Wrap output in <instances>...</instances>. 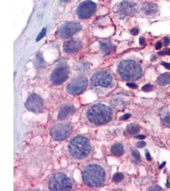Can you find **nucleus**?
Masks as SVG:
<instances>
[{
	"mask_svg": "<svg viewBox=\"0 0 170 191\" xmlns=\"http://www.w3.org/2000/svg\"><path fill=\"white\" fill-rule=\"evenodd\" d=\"M138 7L137 4L131 0H124L119 5V11L125 16H133L138 12Z\"/></svg>",
	"mask_w": 170,
	"mask_h": 191,
	"instance_id": "nucleus-13",
	"label": "nucleus"
},
{
	"mask_svg": "<svg viewBox=\"0 0 170 191\" xmlns=\"http://www.w3.org/2000/svg\"><path fill=\"white\" fill-rule=\"evenodd\" d=\"M145 155H146V158H147V159L149 161L152 160V159H151V156H150V153L149 152L148 150H146V151H145Z\"/></svg>",
	"mask_w": 170,
	"mask_h": 191,
	"instance_id": "nucleus-34",
	"label": "nucleus"
},
{
	"mask_svg": "<svg viewBox=\"0 0 170 191\" xmlns=\"http://www.w3.org/2000/svg\"><path fill=\"white\" fill-rule=\"evenodd\" d=\"M141 90L146 93L150 92L153 90V86L151 84H147V85L143 86L142 88H141Z\"/></svg>",
	"mask_w": 170,
	"mask_h": 191,
	"instance_id": "nucleus-22",
	"label": "nucleus"
},
{
	"mask_svg": "<svg viewBox=\"0 0 170 191\" xmlns=\"http://www.w3.org/2000/svg\"><path fill=\"white\" fill-rule=\"evenodd\" d=\"M81 30V26L78 23L74 22H69L64 24L60 27L58 31L59 36L65 39L68 38Z\"/></svg>",
	"mask_w": 170,
	"mask_h": 191,
	"instance_id": "nucleus-11",
	"label": "nucleus"
},
{
	"mask_svg": "<svg viewBox=\"0 0 170 191\" xmlns=\"http://www.w3.org/2000/svg\"><path fill=\"white\" fill-rule=\"evenodd\" d=\"M166 162H163V164L160 165V166H159V169H161L163 166H165V164H166Z\"/></svg>",
	"mask_w": 170,
	"mask_h": 191,
	"instance_id": "nucleus-38",
	"label": "nucleus"
},
{
	"mask_svg": "<svg viewBox=\"0 0 170 191\" xmlns=\"http://www.w3.org/2000/svg\"><path fill=\"white\" fill-rule=\"evenodd\" d=\"M158 7L156 4L153 3H148L144 4L143 11L147 15H153L157 12Z\"/></svg>",
	"mask_w": 170,
	"mask_h": 191,
	"instance_id": "nucleus-16",
	"label": "nucleus"
},
{
	"mask_svg": "<svg viewBox=\"0 0 170 191\" xmlns=\"http://www.w3.org/2000/svg\"><path fill=\"white\" fill-rule=\"evenodd\" d=\"M159 54L160 56H165V55H170V49H168L166 50H164L161 52H159Z\"/></svg>",
	"mask_w": 170,
	"mask_h": 191,
	"instance_id": "nucleus-26",
	"label": "nucleus"
},
{
	"mask_svg": "<svg viewBox=\"0 0 170 191\" xmlns=\"http://www.w3.org/2000/svg\"><path fill=\"white\" fill-rule=\"evenodd\" d=\"M139 42H140V44L141 45H144L145 44V38H143V37H141V38H140Z\"/></svg>",
	"mask_w": 170,
	"mask_h": 191,
	"instance_id": "nucleus-35",
	"label": "nucleus"
},
{
	"mask_svg": "<svg viewBox=\"0 0 170 191\" xmlns=\"http://www.w3.org/2000/svg\"><path fill=\"white\" fill-rule=\"evenodd\" d=\"M96 10V4L90 0H87L80 4L77 10V16L80 19H87L92 16Z\"/></svg>",
	"mask_w": 170,
	"mask_h": 191,
	"instance_id": "nucleus-10",
	"label": "nucleus"
},
{
	"mask_svg": "<svg viewBox=\"0 0 170 191\" xmlns=\"http://www.w3.org/2000/svg\"><path fill=\"white\" fill-rule=\"evenodd\" d=\"M163 124L164 126L168 128H170V116H166L163 120Z\"/></svg>",
	"mask_w": 170,
	"mask_h": 191,
	"instance_id": "nucleus-24",
	"label": "nucleus"
},
{
	"mask_svg": "<svg viewBox=\"0 0 170 191\" xmlns=\"http://www.w3.org/2000/svg\"><path fill=\"white\" fill-rule=\"evenodd\" d=\"M118 72L122 79L134 81L139 79L143 74L141 66L133 60H124L118 66Z\"/></svg>",
	"mask_w": 170,
	"mask_h": 191,
	"instance_id": "nucleus-3",
	"label": "nucleus"
},
{
	"mask_svg": "<svg viewBox=\"0 0 170 191\" xmlns=\"http://www.w3.org/2000/svg\"><path fill=\"white\" fill-rule=\"evenodd\" d=\"M112 76L111 74L105 71H98L94 74L91 79V86L92 87H108L112 84Z\"/></svg>",
	"mask_w": 170,
	"mask_h": 191,
	"instance_id": "nucleus-8",
	"label": "nucleus"
},
{
	"mask_svg": "<svg viewBox=\"0 0 170 191\" xmlns=\"http://www.w3.org/2000/svg\"><path fill=\"white\" fill-rule=\"evenodd\" d=\"M146 145V143L145 141H138L136 143V147L138 148H143Z\"/></svg>",
	"mask_w": 170,
	"mask_h": 191,
	"instance_id": "nucleus-28",
	"label": "nucleus"
},
{
	"mask_svg": "<svg viewBox=\"0 0 170 191\" xmlns=\"http://www.w3.org/2000/svg\"><path fill=\"white\" fill-rule=\"evenodd\" d=\"M127 133L131 135H135L140 132V127L135 124H129L126 127Z\"/></svg>",
	"mask_w": 170,
	"mask_h": 191,
	"instance_id": "nucleus-20",
	"label": "nucleus"
},
{
	"mask_svg": "<svg viewBox=\"0 0 170 191\" xmlns=\"http://www.w3.org/2000/svg\"><path fill=\"white\" fill-rule=\"evenodd\" d=\"M138 33H139V31H138V29H136V28H134V29H133V30H131V33L133 35H137L138 34Z\"/></svg>",
	"mask_w": 170,
	"mask_h": 191,
	"instance_id": "nucleus-31",
	"label": "nucleus"
},
{
	"mask_svg": "<svg viewBox=\"0 0 170 191\" xmlns=\"http://www.w3.org/2000/svg\"><path fill=\"white\" fill-rule=\"evenodd\" d=\"M76 109L73 106H70V105H67L63 107L60 110V111L58 114V119L60 121H63L65 119L68 118L71 115L75 113Z\"/></svg>",
	"mask_w": 170,
	"mask_h": 191,
	"instance_id": "nucleus-15",
	"label": "nucleus"
},
{
	"mask_svg": "<svg viewBox=\"0 0 170 191\" xmlns=\"http://www.w3.org/2000/svg\"><path fill=\"white\" fill-rule=\"evenodd\" d=\"M126 85L127 86V87H129L130 88H133V89H136L137 87H138V85H137L136 84H134V83H127L126 84Z\"/></svg>",
	"mask_w": 170,
	"mask_h": 191,
	"instance_id": "nucleus-29",
	"label": "nucleus"
},
{
	"mask_svg": "<svg viewBox=\"0 0 170 191\" xmlns=\"http://www.w3.org/2000/svg\"><path fill=\"white\" fill-rule=\"evenodd\" d=\"M87 84L86 76H80L68 85L67 90L69 94L73 96L79 95L86 90Z\"/></svg>",
	"mask_w": 170,
	"mask_h": 191,
	"instance_id": "nucleus-7",
	"label": "nucleus"
},
{
	"mask_svg": "<svg viewBox=\"0 0 170 191\" xmlns=\"http://www.w3.org/2000/svg\"><path fill=\"white\" fill-rule=\"evenodd\" d=\"M111 152L113 155L121 156L124 154V146L121 143H115L111 147Z\"/></svg>",
	"mask_w": 170,
	"mask_h": 191,
	"instance_id": "nucleus-17",
	"label": "nucleus"
},
{
	"mask_svg": "<svg viewBox=\"0 0 170 191\" xmlns=\"http://www.w3.org/2000/svg\"><path fill=\"white\" fill-rule=\"evenodd\" d=\"M87 117L91 123L101 125L110 122L113 117L112 109L103 104H96L89 108Z\"/></svg>",
	"mask_w": 170,
	"mask_h": 191,
	"instance_id": "nucleus-2",
	"label": "nucleus"
},
{
	"mask_svg": "<svg viewBox=\"0 0 170 191\" xmlns=\"http://www.w3.org/2000/svg\"><path fill=\"white\" fill-rule=\"evenodd\" d=\"M132 155H133L135 158L138 161H140V152L137 150L136 149H133L132 150Z\"/></svg>",
	"mask_w": 170,
	"mask_h": 191,
	"instance_id": "nucleus-23",
	"label": "nucleus"
},
{
	"mask_svg": "<svg viewBox=\"0 0 170 191\" xmlns=\"http://www.w3.org/2000/svg\"><path fill=\"white\" fill-rule=\"evenodd\" d=\"M68 149L71 155L75 158L80 159L89 155L91 150V146L87 138L77 136L70 141Z\"/></svg>",
	"mask_w": 170,
	"mask_h": 191,
	"instance_id": "nucleus-4",
	"label": "nucleus"
},
{
	"mask_svg": "<svg viewBox=\"0 0 170 191\" xmlns=\"http://www.w3.org/2000/svg\"><path fill=\"white\" fill-rule=\"evenodd\" d=\"M149 190H162L163 189H162L161 187H160L159 185H156L155 186H153V187H152L149 188Z\"/></svg>",
	"mask_w": 170,
	"mask_h": 191,
	"instance_id": "nucleus-27",
	"label": "nucleus"
},
{
	"mask_svg": "<svg viewBox=\"0 0 170 191\" xmlns=\"http://www.w3.org/2000/svg\"><path fill=\"white\" fill-rule=\"evenodd\" d=\"M164 44L165 46H168L170 44V38L168 37H165L164 39Z\"/></svg>",
	"mask_w": 170,
	"mask_h": 191,
	"instance_id": "nucleus-30",
	"label": "nucleus"
},
{
	"mask_svg": "<svg viewBox=\"0 0 170 191\" xmlns=\"http://www.w3.org/2000/svg\"><path fill=\"white\" fill-rule=\"evenodd\" d=\"M100 46L102 50L106 54H110L115 49V47L109 41H103L101 42Z\"/></svg>",
	"mask_w": 170,
	"mask_h": 191,
	"instance_id": "nucleus-18",
	"label": "nucleus"
},
{
	"mask_svg": "<svg viewBox=\"0 0 170 191\" xmlns=\"http://www.w3.org/2000/svg\"><path fill=\"white\" fill-rule=\"evenodd\" d=\"M162 64L166 68V69L168 70H170V64L169 63H164V62H163V63H162Z\"/></svg>",
	"mask_w": 170,
	"mask_h": 191,
	"instance_id": "nucleus-36",
	"label": "nucleus"
},
{
	"mask_svg": "<svg viewBox=\"0 0 170 191\" xmlns=\"http://www.w3.org/2000/svg\"><path fill=\"white\" fill-rule=\"evenodd\" d=\"M157 83L161 86L170 84V73H164L160 75L157 79Z\"/></svg>",
	"mask_w": 170,
	"mask_h": 191,
	"instance_id": "nucleus-19",
	"label": "nucleus"
},
{
	"mask_svg": "<svg viewBox=\"0 0 170 191\" xmlns=\"http://www.w3.org/2000/svg\"><path fill=\"white\" fill-rule=\"evenodd\" d=\"M46 32H47V30H46L45 28H44L43 30H41V33L39 34V35L38 36V37H37V38H36V41H40V40L41 39V38H43V37L45 35Z\"/></svg>",
	"mask_w": 170,
	"mask_h": 191,
	"instance_id": "nucleus-25",
	"label": "nucleus"
},
{
	"mask_svg": "<svg viewBox=\"0 0 170 191\" xmlns=\"http://www.w3.org/2000/svg\"><path fill=\"white\" fill-rule=\"evenodd\" d=\"M82 178L84 182L89 187H98L105 182L106 173L101 166L92 164L88 165L84 169Z\"/></svg>",
	"mask_w": 170,
	"mask_h": 191,
	"instance_id": "nucleus-1",
	"label": "nucleus"
},
{
	"mask_svg": "<svg viewBox=\"0 0 170 191\" xmlns=\"http://www.w3.org/2000/svg\"><path fill=\"white\" fill-rule=\"evenodd\" d=\"M64 50L72 54L78 51L82 47V42L79 40H70L64 44Z\"/></svg>",
	"mask_w": 170,
	"mask_h": 191,
	"instance_id": "nucleus-14",
	"label": "nucleus"
},
{
	"mask_svg": "<svg viewBox=\"0 0 170 191\" xmlns=\"http://www.w3.org/2000/svg\"><path fill=\"white\" fill-rule=\"evenodd\" d=\"M69 71L66 66H61L56 68L50 76L51 81L55 85H59L64 82L68 78Z\"/></svg>",
	"mask_w": 170,
	"mask_h": 191,
	"instance_id": "nucleus-12",
	"label": "nucleus"
},
{
	"mask_svg": "<svg viewBox=\"0 0 170 191\" xmlns=\"http://www.w3.org/2000/svg\"><path fill=\"white\" fill-rule=\"evenodd\" d=\"M136 138H138V139H140V140H143V139H145V136H143V135H139L138 136L136 137Z\"/></svg>",
	"mask_w": 170,
	"mask_h": 191,
	"instance_id": "nucleus-37",
	"label": "nucleus"
},
{
	"mask_svg": "<svg viewBox=\"0 0 170 191\" xmlns=\"http://www.w3.org/2000/svg\"><path fill=\"white\" fill-rule=\"evenodd\" d=\"M161 47H162V43L160 41H158L156 44V45H155V49L159 50L161 49Z\"/></svg>",
	"mask_w": 170,
	"mask_h": 191,
	"instance_id": "nucleus-33",
	"label": "nucleus"
},
{
	"mask_svg": "<svg viewBox=\"0 0 170 191\" xmlns=\"http://www.w3.org/2000/svg\"><path fill=\"white\" fill-rule=\"evenodd\" d=\"M72 132V126L62 123L54 126L50 130V135L55 141H63L68 138Z\"/></svg>",
	"mask_w": 170,
	"mask_h": 191,
	"instance_id": "nucleus-6",
	"label": "nucleus"
},
{
	"mask_svg": "<svg viewBox=\"0 0 170 191\" xmlns=\"http://www.w3.org/2000/svg\"><path fill=\"white\" fill-rule=\"evenodd\" d=\"M124 178V175L122 173H117L113 176V181L115 183H119Z\"/></svg>",
	"mask_w": 170,
	"mask_h": 191,
	"instance_id": "nucleus-21",
	"label": "nucleus"
},
{
	"mask_svg": "<svg viewBox=\"0 0 170 191\" xmlns=\"http://www.w3.org/2000/svg\"><path fill=\"white\" fill-rule=\"evenodd\" d=\"M131 116V114H129V113L125 114L124 115H123L122 117H121V118H120V120H126V119H128Z\"/></svg>",
	"mask_w": 170,
	"mask_h": 191,
	"instance_id": "nucleus-32",
	"label": "nucleus"
},
{
	"mask_svg": "<svg viewBox=\"0 0 170 191\" xmlns=\"http://www.w3.org/2000/svg\"><path fill=\"white\" fill-rule=\"evenodd\" d=\"M50 190H69L72 189V181L67 175L57 173L51 176L49 181Z\"/></svg>",
	"mask_w": 170,
	"mask_h": 191,
	"instance_id": "nucleus-5",
	"label": "nucleus"
},
{
	"mask_svg": "<svg viewBox=\"0 0 170 191\" xmlns=\"http://www.w3.org/2000/svg\"><path fill=\"white\" fill-rule=\"evenodd\" d=\"M61 1H62V2H64V3H66V2H68V1H69L70 0H60Z\"/></svg>",
	"mask_w": 170,
	"mask_h": 191,
	"instance_id": "nucleus-39",
	"label": "nucleus"
},
{
	"mask_svg": "<svg viewBox=\"0 0 170 191\" xmlns=\"http://www.w3.org/2000/svg\"><path fill=\"white\" fill-rule=\"evenodd\" d=\"M26 108L31 112L38 113L44 110V100L36 94H33L28 98L26 102Z\"/></svg>",
	"mask_w": 170,
	"mask_h": 191,
	"instance_id": "nucleus-9",
	"label": "nucleus"
},
{
	"mask_svg": "<svg viewBox=\"0 0 170 191\" xmlns=\"http://www.w3.org/2000/svg\"><path fill=\"white\" fill-rule=\"evenodd\" d=\"M166 186H167V187H168V188H169V187H170V185H169V181H168V180H167V184H166Z\"/></svg>",
	"mask_w": 170,
	"mask_h": 191,
	"instance_id": "nucleus-40",
	"label": "nucleus"
}]
</instances>
